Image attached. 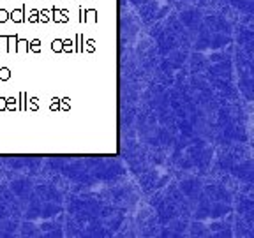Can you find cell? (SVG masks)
Masks as SVG:
<instances>
[]
</instances>
